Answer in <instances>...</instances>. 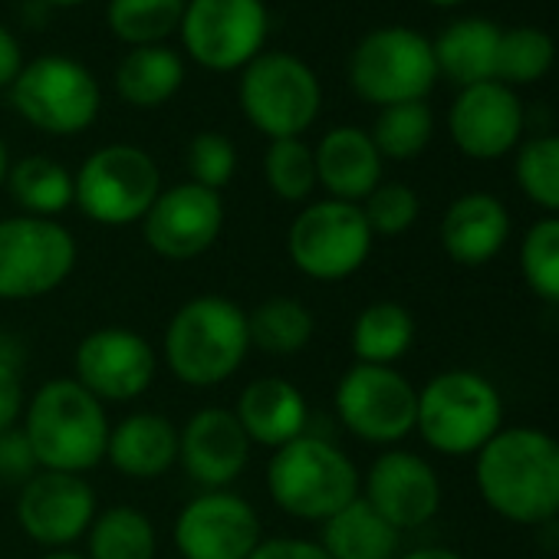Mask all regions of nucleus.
<instances>
[{"label": "nucleus", "instance_id": "obj_1", "mask_svg": "<svg viewBox=\"0 0 559 559\" xmlns=\"http://www.w3.org/2000/svg\"><path fill=\"white\" fill-rule=\"evenodd\" d=\"M474 484L500 520L546 526L559 516V441L533 425L500 428L474 454Z\"/></svg>", "mask_w": 559, "mask_h": 559}, {"label": "nucleus", "instance_id": "obj_2", "mask_svg": "<svg viewBox=\"0 0 559 559\" xmlns=\"http://www.w3.org/2000/svg\"><path fill=\"white\" fill-rule=\"evenodd\" d=\"M24 435L40 471L86 474L106 461L109 415L73 376L44 382L24 408Z\"/></svg>", "mask_w": 559, "mask_h": 559}, {"label": "nucleus", "instance_id": "obj_3", "mask_svg": "<svg viewBox=\"0 0 559 559\" xmlns=\"http://www.w3.org/2000/svg\"><path fill=\"white\" fill-rule=\"evenodd\" d=\"M247 353V310L221 294H201L181 304L162 340L168 372L191 389L224 385L240 372Z\"/></svg>", "mask_w": 559, "mask_h": 559}, {"label": "nucleus", "instance_id": "obj_4", "mask_svg": "<svg viewBox=\"0 0 559 559\" xmlns=\"http://www.w3.org/2000/svg\"><path fill=\"white\" fill-rule=\"evenodd\" d=\"M266 493L287 516L326 523L362 493V474L333 441L300 435L270 454Z\"/></svg>", "mask_w": 559, "mask_h": 559}, {"label": "nucleus", "instance_id": "obj_5", "mask_svg": "<svg viewBox=\"0 0 559 559\" xmlns=\"http://www.w3.org/2000/svg\"><path fill=\"white\" fill-rule=\"evenodd\" d=\"M500 428V389L477 369H444L418 389L415 431L444 457H474Z\"/></svg>", "mask_w": 559, "mask_h": 559}, {"label": "nucleus", "instance_id": "obj_6", "mask_svg": "<svg viewBox=\"0 0 559 559\" xmlns=\"http://www.w3.org/2000/svg\"><path fill=\"white\" fill-rule=\"evenodd\" d=\"M237 103L243 119L270 142L304 139L323 112V86L307 60L266 50L240 70Z\"/></svg>", "mask_w": 559, "mask_h": 559}, {"label": "nucleus", "instance_id": "obj_7", "mask_svg": "<svg viewBox=\"0 0 559 559\" xmlns=\"http://www.w3.org/2000/svg\"><path fill=\"white\" fill-rule=\"evenodd\" d=\"M80 243L50 217H0V300L27 304L57 294L73 276Z\"/></svg>", "mask_w": 559, "mask_h": 559}, {"label": "nucleus", "instance_id": "obj_8", "mask_svg": "<svg viewBox=\"0 0 559 559\" xmlns=\"http://www.w3.org/2000/svg\"><path fill=\"white\" fill-rule=\"evenodd\" d=\"M73 204L103 227L142 224L155 198L162 194L158 162L129 142H112L86 155L73 175Z\"/></svg>", "mask_w": 559, "mask_h": 559}, {"label": "nucleus", "instance_id": "obj_9", "mask_svg": "<svg viewBox=\"0 0 559 559\" xmlns=\"http://www.w3.org/2000/svg\"><path fill=\"white\" fill-rule=\"evenodd\" d=\"M349 83L369 106L425 103L438 83L435 47L412 27H382L366 34L349 57Z\"/></svg>", "mask_w": 559, "mask_h": 559}, {"label": "nucleus", "instance_id": "obj_10", "mask_svg": "<svg viewBox=\"0 0 559 559\" xmlns=\"http://www.w3.org/2000/svg\"><path fill=\"white\" fill-rule=\"evenodd\" d=\"M11 103L27 126L67 139L96 122L103 90L86 63L63 53H47L24 63L11 86Z\"/></svg>", "mask_w": 559, "mask_h": 559}, {"label": "nucleus", "instance_id": "obj_11", "mask_svg": "<svg viewBox=\"0 0 559 559\" xmlns=\"http://www.w3.org/2000/svg\"><path fill=\"white\" fill-rule=\"evenodd\" d=\"M372 243L376 234L362 207L336 198L310 201L287 230L290 263L317 284H340L356 276L366 266Z\"/></svg>", "mask_w": 559, "mask_h": 559}, {"label": "nucleus", "instance_id": "obj_12", "mask_svg": "<svg viewBox=\"0 0 559 559\" xmlns=\"http://www.w3.org/2000/svg\"><path fill=\"white\" fill-rule=\"evenodd\" d=\"M333 405L349 435L366 444L395 448L415 431L418 389L395 366H349L333 392Z\"/></svg>", "mask_w": 559, "mask_h": 559}, {"label": "nucleus", "instance_id": "obj_13", "mask_svg": "<svg viewBox=\"0 0 559 559\" xmlns=\"http://www.w3.org/2000/svg\"><path fill=\"white\" fill-rule=\"evenodd\" d=\"M178 34L198 67L234 73L263 53L270 14L263 0H188Z\"/></svg>", "mask_w": 559, "mask_h": 559}, {"label": "nucleus", "instance_id": "obj_14", "mask_svg": "<svg viewBox=\"0 0 559 559\" xmlns=\"http://www.w3.org/2000/svg\"><path fill=\"white\" fill-rule=\"evenodd\" d=\"M158 376L155 346L126 326H103L80 340L73 353V379L103 405L142 399Z\"/></svg>", "mask_w": 559, "mask_h": 559}, {"label": "nucleus", "instance_id": "obj_15", "mask_svg": "<svg viewBox=\"0 0 559 559\" xmlns=\"http://www.w3.org/2000/svg\"><path fill=\"white\" fill-rule=\"evenodd\" d=\"M181 559H247L260 539V513L230 490H204L188 500L171 526Z\"/></svg>", "mask_w": 559, "mask_h": 559}, {"label": "nucleus", "instance_id": "obj_16", "mask_svg": "<svg viewBox=\"0 0 559 559\" xmlns=\"http://www.w3.org/2000/svg\"><path fill=\"white\" fill-rule=\"evenodd\" d=\"M224 230V198L221 191L181 181L162 188L148 214L142 217V237L162 260H194L207 253Z\"/></svg>", "mask_w": 559, "mask_h": 559}, {"label": "nucleus", "instance_id": "obj_17", "mask_svg": "<svg viewBox=\"0 0 559 559\" xmlns=\"http://www.w3.org/2000/svg\"><path fill=\"white\" fill-rule=\"evenodd\" d=\"M96 490L83 474L37 471L17 490V526L44 549H67L96 520Z\"/></svg>", "mask_w": 559, "mask_h": 559}, {"label": "nucleus", "instance_id": "obj_18", "mask_svg": "<svg viewBox=\"0 0 559 559\" xmlns=\"http://www.w3.org/2000/svg\"><path fill=\"white\" fill-rule=\"evenodd\" d=\"M359 497L402 533V530H418L438 516L441 480L431 461H425L421 454L405 448H389L369 464Z\"/></svg>", "mask_w": 559, "mask_h": 559}, {"label": "nucleus", "instance_id": "obj_19", "mask_svg": "<svg viewBox=\"0 0 559 559\" xmlns=\"http://www.w3.org/2000/svg\"><path fill=\"white\" fill-rule=\"evenodd\" d=\"M448 132L461 155L493 162L510 155L523 135V106L503 83H477L457 93L448 112Z\"/></svg>", "mask_w": 559, "mask_h": 559}, {"label": "nucleus", "instance_id": "obj_20", "mask_svg": "<svg viewBox=\"0 0 559 559\" xmlns=\"http://www.w3.org/2000/svg\"><path fill=\"white\" fill-rule=\"evenodd\" d=\"M250 448L234 408H198L178 428V464L204 490H227L250 464Z\"/></svg>", "mask_w": 559, "mask_h": 559}, {"label": "nucleus", "instance_id": "obj_21", "mask_svg": "<svg viewBox=\"0 0 559 559\" xmlns=\"http://www.w3.org/2000/svg\"><path fill=\"white\" fill-rule=\"evenodd\" d=\"M438 237L457 266H484L497 260L510 240V211L487 191H467L448 204Z\"/></svg>", "mask_w": 559, "mask_h": 559}, {"label": "nucleus", "instance_id": "obj_22", "mask_svg": "<svg viewBox=\"0 0 559 559\" xmlns=\"http://www.w3.org/2000/svg\"><path fill=\"white\" fill-rule=\"evenodd\" d=\"M234 415L243 428V435L250 438V444L260 448H284L294 438L307 435V421H310V405L307 395L300 392V385H294L290 379L280 376H260L253 382L243 385Z\"/></svg>", "mask_w": 559, "mask_h": 559}, {"label": "nucleus", "instance_id": "obj_23", "mask_svg": "<svg viewBox=\"0 0 559 559\" xmlns=\"http://www.w3.org/2000/svg\"><path fill=\"white\" fill-rule=\"evenodd\" d=\"M317 158V185L326 188L330 198L362 204L379 185L385 158L379 155L372 135L359 126L330 129L313 148Z\"/></svg>", "mask_w": 559, "mask_h": 559}, {"label": "nucleus", "instance_id": "obj_24", "mask_svg": "<svg viewBox=\"0 0 559 559\" xmlns=\"http://www.w3.org/2000/svg\"><path fill=\"white\" fill-rule=\"evenodd\" d=\"M106 461L129 480H155L178 464V428L158 412H135L112 425Z\"/></svg>", "mask_w": 559, "mask_h": 559}, {"label": "nucleus", "instance_id": "obj_25", "mask_svg": "<svg viewBox=\"0 0 559 559\" xmlns=\"http://www.w3.org/2000/svg\"><path fill=\"white\" fill-rule=\"evenodd\" d=\"M500 27L484 17H461L441 31L435 47L438 76H448L461 90L497 80V47Z\"/></svg>", "mask_w": 559, "mask_h": 559}, {"label": "nucleus", "instance_id": "obj_26", "mask_svg": "<svg viewBox=\"0 0 559 559\" xmlns=\"http://www.w3.org/2000/svg\"><path fill=\"white\" fill-rule=\"evenodd\" d=\"M185 83V60L171 47H129L116 67V93L135 109L165 106Z\"/></svg>", "mask_w": 559, "mask_h": 559}, {"label": "nucleus", "instance_id": "obj_27", "mask_svg": "<svg viewBox=\"0 0 559 559\" xmlns=\"http://www.w3.org/2000/svg\"><path fill=\"white\" fill-rule=\"evenodd\" d=\"M402 533L382 520L362 497L323 523L320 546L330 559H395Z\"/></svg>", "mask_w": 559, "mask_h": 559}, {"label": "nucleus", "instance_id": "obj_28", "mask_svg": "<svg viewBox=\"0 0 559 559\" xmlns=\"http://www.w3.org/2000/svg\"><path fill=\"white\" fill-rule=\"evenodd\" d=\"M353 356L366 366H395L415 346V317L395 300H376L359 310L353 333Z\"/></svg>", "mask_w": 559, "mask_h": 559}, {"label": "nucleus", "instance_id": "obj_29", "mask_svg": "<svg viewBox=\"0 0 559 559\" xmlns=\"http://www.w3.org/2000/svg\"><path fill=\"white\" fill-rule=\"evenodd\" d=\"M247 336H250V349L287 359L313 343L317 317L304 300L270 297L247 313Z\"/></svg>", "mask_w": 559, "mask_h": 559}, {"label": "nucleus", "instance_id": "obj_30", "mask_svg": "<svg viewBox=\"0 0 559 559\" xmlns=\"http://www.w3.org/2000/svg\"><path fill=\"white\" fill-rule=\"evenodd\" d=\"M8 191L17 207L31 217L57 221L73 207V171L50 155H24L8 171Z\"/></svg>", "mask_w": 559, "mask_h": 559}, {"label": "nucleus", "instance_id": "obj_31", "mask_svg": "<svg viewBox=\"0 0 559 559\" xmlns=\"http://www.w3.org/2000/svg\"><path fill=\"white\" fill-rule=\"evenodd\" d=\"M158 530L139 507L119 503L96 513L86 533V559H155Z\"/></svg>", "mask_w": 559, "mask_h": 559}, {"label": "nucleus", "instance_id": "obj_32", "mask_svg": "<svg viewBox=\"0 0 559 559\" xmlns=\"http://www.w3.org/2000/svg\"><path fill=\"white\" fill-rule=\"evenodd\" d=\"M188 0H109L106 24L129 47H155L178 34Z\"/></svg>", "mask_w": 559, "mask_h": 559}, {"label": "nucleus", "instance_id": "obj_33", "mask_svg": "<svg viewBox=\"0 0 559 559\" xmlns=\"http://www.w3.org/2000/svg\"><path fill=\"white\" fill-rule=\"evenodd\" d=\"M369 135L382 158L412 162L428 148L431 135H435V116H431L428 103L385 106V109H379V119Z\"/></svg>", "mask_w": 559, "mask_h": 559}, {"label": "nucleus", "instance_id": "obj_34", "mask_svg": "<svg viewBox=\"0 0 559 559\" xmlns=\"http://www.w3.org/2000/svg\"><path fill=\"white\" fill-rule=\"evenodd\" d=\"M556 47L552 37L536 27H513L500 34L497 47V83L503 86H530L552 70Z\"/></svg>", "mask_w": 559, "mask_h": 559}, {"label": "nucleus", "instance_id": "obj_35", "mask_svg": "<svg viewBox=\"0 0 559 559\" xmlns=\"http://www.w3.org/2000/svg\"><path fill=\"white\" fill-rule=\"evenodd\" d=\"M520 273L530 294L559 307V217H539L520 240Z\"/></svg>", "mask_w": 559, "mask_h": 559}, {"label": "nucleus", "instance_id": "obj_36", "mask_svg": "<svg viewBox=\"0 0 559 559\" xmlns=\"http://www.w3.org/2000/svg\"><path fill=\"white\" fill-rule=\"evenodd\" d=\"M263 178L280 201L300 204L317 191V158L304 139H276L263 152Z\"/></svg>", "mask_w": 559, "mask_h": 559}, {"label": "nucleus", "instance_id": "obj_37", "mask_svg": "<svg viewBox=\"0 0 559 559\" xmlns=\"http://www.w3.org/2000/svg\"><path fill=\"white\" fill-rule=\"evenodd\" d=\"M513 178L520 191L552 217H559V135H536L516 148Z\"/></svg>", "mask_w": 559, "mask_h": 559}, {"label": "nucleus", "instance_id": "obj_38", "mask_svg": "<svg viewBox=\"0 0 559 559\" xmlns=\"http://www.w3.org/2000/svg\"><path fill=\"white\" fill-rule=\"evenodd\" d=\"M359 207L376 237H402L421 214V201L405 181H382Z\"/></svg>", "mask_w": 559, "mask_h": 559}, {"label": "nucleus", "instance_id": "obj_39", "mask_svg": "<svg viewBox=\"0 0 559 559\" xmlns=\"http://www.w3.org/2000/svg\"><path fill=\"white\" fill-rule=\"evenodd\" d=\"M185 168L188 181L221 191L237 171V148L224 132H198L185 148Z\"/></svg>", "mask_w": 559, "mask_h": 559}, {"label": "nucleus", "instance_id": "obj_40", "mask_svg": "<svg viewBox=\"0 0 559 559\" xmlns=\"http://www.w3.org/2000/svg\"><path fill=\"white\" fill-rule=\"evenodd\" d=\"M40 471L31 441L24 435V428H8L0 431V484L4 487H24L34 474Z\"/></svg>", "mask_w": 559, "mask_h": 559}, {"label": "nucleus", "instance_id": "obj_41", "mask_svg": "<svg viewBox=\"0 0 559 559\" xmlns=\"http://www.w3.org/2000/svg\"><path fill=\"white\" fill-rule=\"evenodd\" d=\"M27 408V392H24V379L14 359H8L0 353V431L17 428Z\"/></svg>", "mask_w": 559, "mask_h": 559}, {"label": "nucleus", "instance_id": "obj_42", "mask_svg": "<svg viewBox=\"0 0 559 559\" xmlns=\"http://www.w3.org/2000/svg\"><path fill=\"white\" fill-rule=\"evenodd\" d=\"M247 559H330L320 539H304V536H270L260 539V546Z\"/></svg>", "mask_w": 559, "mask_h": 559}, {"label": "nucleus", "instance_id": "obj_43", "mask_svg": "<svg viewBox=\"0 0 559 559\" xmlns=\"http://www.w3.org/2000/svg\"><path fill=\"white\" fill-rule=\"evenodd\" d=\"M24 50H21V40L0 24V90H11L14 80L21 76L24 70Z\"/></svg>", "mask_w": 559, "mask_h": 559}, {"label": "nucleus", "instance_id": "obj_44", "mask_svg": "<svg viewBox=\"0 0 559 559\" xmlns=\"http://www.w3.org/2000/svg\"><path fill=\"white\" fill-rule=\"evenodd\" d=\"M395 559H464L457 549H448V546H418L412 552H402Z\"/></svg>", "mask_w": 559, "mask_h": 559}, {"label": "nucleus", "instance_id": "obj_45", "mask_svg": "<svg viewBox=\"0 0 559 559\" xmlns=\"http://www.w3.org/2000/svg\"><path fill=\"white\" fill-rule=\"evenodd\" d=\"M8 171H11V155H8V142L0 139V188L8 185Z\"/></svg>", "mask_w": 559, "mask_h": 559}, {"label": "nucleus", "instance_id": "obj_46", "mask_svg": "<svg viewBox=\"0 0 559 559\" xmlns=\"http://www.w3.org/2000/svg\"><path fill=\"white\" fill-rule=\"evenodd\" d=\"M40 559H86L83 552H73V549H50L47 556H40Z\"/></svg>", "mask_w": 559, "mask_h": 559}, {"label": "nucleus", "instance_id": "obj_47", "mask_svg": "<svg viewBox=\"0 0 559 559\" xmlns=\"http://www.w3.org/2000/svg\"><path fill=\"white\" fill-rule=\"evenodd\" d=\"M47 4H53V8H80V4H86V0H47Z\"/></svg>", "mask_w": 559, "mask_h": 559}, {"label": "nucleus", "instance_id": "obj_48", "mask_svg": "<svg viewBox=\"0 0 559 559\" xmlns=\"http://www.w3.org/2000/svg\"><path fill=\"white\" fill-rule=\"evenodd\" d=\"M428 4H435V8H461L464 0H428Z\"/></svg>", "mask_w": 559, "mask_h": 559}]
</instances>
